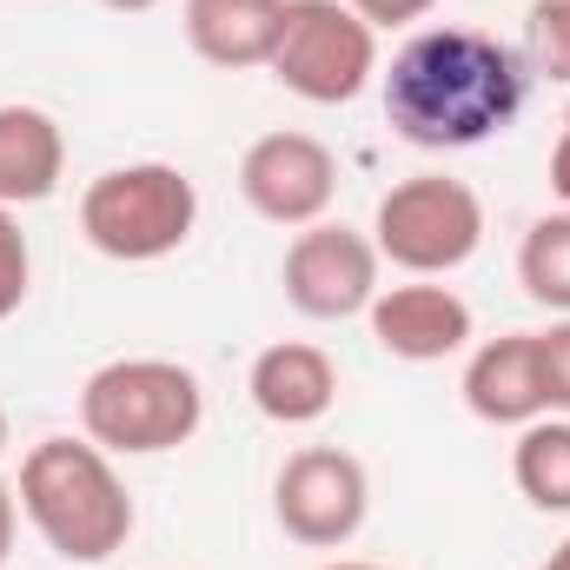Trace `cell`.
<instances>
[{"label": "cell", "mask_w": 570, "mask_h": 570, "mask_svg": "<svg viewBox=\"0 0 570 570\" xmlns=\"http://www.w3.org/2000/svg\"><path fill=\"white\" fill-rule=\"evenodd\" d=\"M379 246L338 219H318V226H298L292 246H285V266H279V285H285V305L318 318V325H338V318H358L372 312L379 298Z\"/></svg>", "instance_id": "obj_8"}, {"label": "cell", "mask_w": 570, "mask_h": 570, "mask_svg": "<svg viewBox=\"0 0 570 570\" xmlns=\"http://www.w3.org/2000/svg\"><path fill=\"white\" fill-rule=\"evenodd\" d=\"M518 285H524L538 305H551V312L570 318V206L531 219V233H524V246H518Z\"/></svg>", "instance_id": "obj_16"}, {"label": "cell", "mask_w": 570, "mask_h": 570, "mask_svg": "<svg viewBox=\"0 0 570 570\" xmlns=\"http://www.w3.org/2000/svg\"><path fill=\"white\" fill-rule=\"evenodd\" d=\"M239 193L259 219L273 226H318L338 199V159L332 146L312 140V134H259L239 159Z\"/></svg>", "instance_id": "obj_9"}, {"label": "cell", "mask_w": 570, "mask_h": 570, "mask_svg": "<svg viewBox=\"0 0 570 570\" xmlns=\"http://www.w3.org/2000/svg\"><path fill=\"white\" fill-rule=\"evenodd\" d=\"M551 193L570 206V127L558 134V146H551Z\"/></svg>", "instance_id": "obj_22"}, {"label": "cell", "mask_w": 570, "mask_h": 570, "mask_svg": "<svg viewBox=\"0 0 570 570\" xmlns=\"http://www.w3.org/2000/svg\"><path fill=\"white\" fill-rule=\"evenodd\" d=\"M285 27V0H186V40L206 67L246 73V67H273Z\"/></svg>", "instance_id": "obj_13"}, {"label": "cell", "mask_w": 570, "mask_h": 570, "mask_svg": "<svg viewBox=\"0 0 570 570\" xmlns=\"http://www.w3.org/2000/svg\"><path fill=\"white\" fill-rule=\"evenodd\" d=\"M538 379H544V405L570 419V318L538 332Z\"/></svg>", "instance_id": "obj_19"}, {"label": "cell", "mask_w": 570, "mask_h": 570, "mask_svg": "<svg viewBox=\"0 0 570 570\" xmlns=\"http://www.w3.org/2000/svg\"><path fill=\"white\" fill-rule=\"evenodd\" d=\"M13 498L40 544L67 564H107L134 538V491L94 438H40L20 458Z\"/></svg>", "instance_id": "obj_2"}, {"label": "cell", "mask_w": 570, "mask_h": 570, "mask_svg": "<svg viewBox=\"0 0 570 570\" xmlns=\"http://www.w3.org/2000/svg\"><path fill=\"white\" fill-rule=\"evenodd\" d=\"M27 285H33V253H27V233L20 219L0 206V318H13L27 305Z\"/></svg>", "instance_id": "obj_18"}, {"label": "cell", "mask_w": 570, "mask_h": 570, "mask_svg": "<svg viewBox=\"0 0 570 570\" xmlns=\"http://www.w3.org/2000/svg\"><path fill=\"white\" fill-rule=\"evenodd\" d=\"M0 458H7V412H0Z\"/></svg>", "instance_id": "obj_26"}, {"label": "cell", "mask_w": 570, "mask_h": 570, "mask_svg": "<svg viewBox=\"0 0 570 570\" xmlns=\"http://www.w3.org/2000/svg\"><path fill=\"white\" fill-rule=\"evenodd\" d=\"M379 73V33L345 0H285L273 80L312 107H345Z\"/></svg>", "instance_id": "obj_6"}, {"label": "cell", "mask_w": 570, "mask_h": 570, "mask_svg": "<svg viewBox=\"0 0 570 570\" xmlns=\"http://www.w3.org/2000/svg\"><path fill=\"white\" fill-rule=\"evenodd\" d=\"M100 7H114V13H153L159 0H100Z\"/></svg>", "instance_id": "obj_23"}, {"label": "cell", "mask_w": 570, "mask_h": 570, "mask_svg": "<svg viewBox=\"0 0 570 570\" xmlns=\"http://www.w3.org/2000/svg\"><path fill=\"white\" fill-rule=\"evenodd\" d=\"M511 478L518 491L538 504V511H570V419H531L518 431V451H511Z\"/></svg>", "instance_id": "obj_15"}, {"label": "cell", "mask_w": 570, "mask_h": 570, "mask_svg": "<svg viewBox=\"0 0 570 570\" xmlns=\"http://www.w3.org/2000/svg\"><path fill=\"white\" fill-rule=\"evenodd\" d=\"M67 173V134L40 107H0V206H40Z\"/></svg>", "instance_id": "obj_14"}, {"label": "cell", "mask_w": 570, "mask_h": 570, "mask_svg": "<svg viewBox=\"0 0 570 570\" xmlns=\"http://www.w3.org/2000/svg\"><path fill=\"white\" fill-rule=\"evenodd\" d=\"M538 570H570V538H564V544H558V551H551V558H544Z\"/></svg>", "instance_id": "obj_24"}, {"label": "cell", "mask_w": 570, "mask_h": 570, "mask_svg": "<svg viewBox=\"0 0 570 570\" xmlns=\"http://www.w3.org/2000/svg\"><path fill=\"white\" fill-rule=\"evenodd\" d=\"M199 226V186L166 166V159H134V166H107L87 193H80V233L100 259L120 266H153L166 253H179Z\"/></svg>", "instance_id": "obj_4"}, {"label": "cell", "mask_w": 570, "mask_h": 570, "mask_svg": "<svg viewBox=\"0 0 570 570\" xmlns=\"http://www.w3.org/2000/svg\"><path fill=\"white\" fill-rule=\"evenodd\" d=\"M531 100L518 47L478 27H419L385 67V120L405 146L464 153L498 140Z\"/></svg>", "instance_id": "obj_1"}, {"label": "cell", "mask_w": 570, "mask_h": 570, "mask_svg": "<svg viewBox=\"0 0 570 570\" xmlns=\"http://www.w3.org/2000/svg\"><path fill=\"white\" fill-rule=\"evenodd\" d=\"M246 392H253L259 419H273V425H318L338 405V365H332L325 345L279 338V345H266L253 358Z\"/></svg>", "instance_id": "obj_12"}, {"label": "cell", "mask_w": 570, "mask_h": 570, "mask_svg": "<svg viewBox=\"0 0 570 570\" xmlns=\"http://www.w3.org/2000/svg\"><path fill=\"white\" fill-rule=\"evenodd\" d=\"M318 570H385V564H352V558H338V564H318Z\"/></svg>", "instance_id": "obj_25"}, {"label": "cell", "mask_w": 570, "mask_h": 570, "mask_svg": "<svg viewBox=\"0 0 570 570\" xmlns=\"http://www.w3.org/2000/svg\"><path fill=\"white\" fill-rule=\"evenodd\" d=\"M345 7H352V13L379 33V27H419L438 0H345Z\"/></svg>", "instance_id": "obj_20"}, {"label": "cell", "mask_w": 570, "mask_h": 570, "mask_svg": "<svg viewBox=\"0 0 570 570\" xmlns=\"http://www.w3.org/2000/svg\"><path fill=\"white\" fill-rule=\"evenodd\" d=\"M273 511H279V531L292 544L338 551L372 518V471L345 444H305V451H292L279 464Z\"/></svg>", "instance_id": "obj_7"}, {"label": "cell", "mask_w": 570, "mask_h": 570, "mask_svg": "<svg viewBox=\"0 0 570 570\" xmlns=\"http://www.w3.org/2000/svg\"><path fill=\"white\" fill-rule=\"evenodd\" d=\"M464 412L484 425H531L551 419L544 405V379H538V332H504L484 338L464 365Z\"/></svg>", "instance_id": "obj_11"}, {"label": "cell", "mask_w": 570, "mask_h": 570, "mask_svg": "<svg viewBox=\"0 0 570 570\" xmlns=\"http://www.w3.org/2000/svg\"><path fill=\"white\" fill-rule=\"evenodd\" d=\"M13 531H20V498L0 484V564L13 558Z\"/></svg>", "instance_id": "obj_21"}, {"label": "cell", "mask_w": 570, "mask_h": 570, "mask_svg": "<svg viewBox=\"0 0 570 570\" xmlns=\"http://www.w3.org/2000/svg\"><path fill=\"white\" fill-rule=\"evenodd\" d=\"M524 67L570 87V0H538L524 13Z\"/></svg>", "instance_id": "obj_17"}, {"label": "cell", "mask_w": 570, "mask_h": 570, "mask_svg": "<svg viewBox=\"0 0 570 570\" xmlns=\"http://www.w3.org/2000/svg\"><path fill=\"white\" fill-rule=\"evenodd\" d=\"M365 325H372L379 352H385V358H405V365H438V358L464 352V345H471V332H478L471 305H464L451 285H438V279L379 285V298H372Z\"/></svg>", "instance_id": "obj_10"}, {"label": "cell", "mask_w": 570, "mask_h": 570, "mask_svg": "<svg viewBox=\"0 0 570 570\" xmlns=\"http://www.w3.org/2000/svg\"><path fill=\"white\" fill-rule=\"evenodd\" d=\"M206 392L179 358H114L80 385V431L114 458H159L193 444Z\"/></svg>", "instance_id": "obj_3"}, {"label": "cell", "mask_w": 570, "mask_h": 570, "mask_svg": "<svg viewBox=\"0 0 570 570\" xmlns=\"http://www.w3.org/2000/svg\"><path fill=\"white\" fill-rule=\"evenodd\" d=\"M372 246L385 266L412 273V279H444L464 259H478L484 246V199L451 179V173H412L399 179L379 213H372Z\"/></svg>", "instance_id": "obj_5"}]
</instances>
